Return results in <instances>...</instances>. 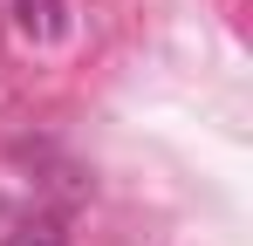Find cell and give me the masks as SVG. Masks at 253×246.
Segmentation results:
<instances>
[{
	"instance_id": "1",
	"label": "cell",
	"mask_w": 253,
	"mask_h": 246,
	"mask_svg": "<svg viewBox=\"0 0 253 246\" xmlns=\"http://www.w3.org/2000/svg\"><path fill=\"white\" fill-rule=\"evenodd\" d=\"M14 28L48 48V41H69L76 14H69V0H14Z\"/></svg>"
},
{
	"instance_id": "2",
	"label": "cell",
	"mask_w": 253,
	"mask_h": 246,
	"mask_svg": "<svg viewBox=\"0 0 253 246\" xmlns=\"http://www.w3.org/2000/svg\"><path fill=\"white\" fill-rule=\"evenodd\" d=\"M0 246H69V219L42 205V212H28V219H14V233Z\"/></svg>"
}]
</instances>
